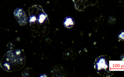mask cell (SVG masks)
<instances>
[{"label": "cell", "mask_w": 124, "mask_h": 77, "mask_svg": "<svg viewBox=\"0 0 124 77\" xmlns=\"http://www.w3.org/2000/svg\"><path fill=\"white\" fill-rule=\"evenodd\" d=\"M30 34L34 38L44 37L50 32L51 24L47 14L39 5H34L28 10Z\"/></svg>", "instance_id": "cell-1"}, {"label": "cell", "mask_w": 124, "mask_h": 77, "mask_svg": "<svg viewBox=\"0 0 124 77\" xmlns=\"http://www.w3.org/2000/svg\"><path fill=\"white\" fill-rule=\"evenodd\" d=\"M118 38L120 40L124 41V31H122L120 32L118 35Z\"/></svg>", "instance_id": "cell-8"}, {"label": "cell", "mask_w": 124, "mask_h": 77, "mask_svg": "<svg viewBox=\"0 0 124 77\" xmlns=\"http://www.w3.org/2000/svg\"><path fill=\"white\" fill-rule=\"evenodd\" d=\"M94 68L98 74L103 77H111L114 74L110 70L109 60L106 55H101L96 58Z\"/></svg>", "instance_id": "cell-3"}, {"label": "cell", "mask_w": 124, "mask_h": 77, "mask_svg": "<svg viewBox=\"0 0 124 77\" xmlns=\"http://www.w3.org/2000/svg\"><path fill=\"white\" fill-rule=\"evenodd\" d=\"M63 55L64 59L69 61H73L75 59L76 56L75 52L70 49L65 50Z\"/></svg>", "instance_id": "cell-6"}, {"label": "cell", "mask_w": 124, "mask_h": 77, "mask_svg": "<svg viewBox=\"0 0 124 77\" xmlns=\"http://www.w3.org/2000/svg\"><path fill=\"white\" fill-rule=\"evenodd\" d=\"M14 15L17 22L21 26L25 25L28 23L27 15L21 8H16L14 12Z\"/></svg>", "instance_id": "cell-5"}, {"label": "cell", "mask_w": 124, "mask_h": 77, "mask_svg": "<svg viewBox=\"0 0 124 77\" xmlns=\"http://www.w3.org/2000/svg\"><path fill=\"white\" fill-rule=\"evenodd\" d=\"M75 9L78 12H83L87 7L97 5L98 0H72Z\"/></svg>", "instance_id": "cell-4"}, {"label": "cell", "mask_w": 124, "mask_h": 77, "mask_svg": "<svg viewBox=\"0 0 124 77\" xmlns=\"http://www.w3.org/2000/svg\"><path fill=\"white\" fill-rule=\"evenodd\" d=\"M25 54L23 50H12L3 57L0 65L8 72H13L23 68L25 63Z\"/></svg>", "instance_id": "cell-2"}, {"label": "cell", "mask_w": 124, "mask_h": 77, "mask_svg": "<svg viewBox=\"0 0 124 77\" xmlns=\"http://www.w3.org/2000/svg\"><path fill=\"white\" fill-rule=\"evenodd\" d=\"M75 23L73 18L70 17H66L63 22L64 27L67 28H71L75 25Z\"/></svg>", "instance_id": "cell-7"}]
</instances>
